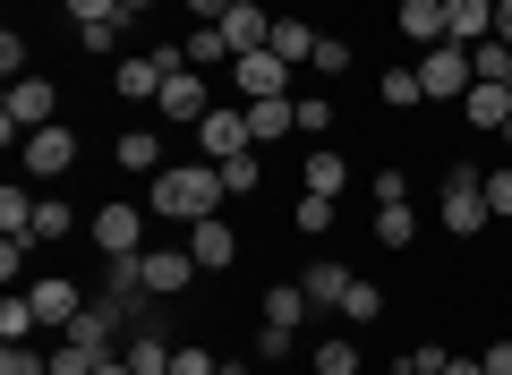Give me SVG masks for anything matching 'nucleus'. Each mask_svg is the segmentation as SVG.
Returning a JSON list of instances; mask_svg holds the SVG:
<instances>
[{
	"instance_id": "f257e3e1",
	"label": "nucleus",
	"mask_w": 512,
	"mask_h": 375,
	"mask_svg": "<svg viewBox=\"0 0 512 375\" xmlns=\"http://www.w3.org/2000/svg\"><path fill=\"white\" fill-rule=\"evenodd\" d=\"M222 162H163L154 171V222H205L222 214Z\"/></svg>"
},
{
	"instance_id": "f03ea898",
	"label": "nucleus",
	"mask_w": 512,
	"mask_h": 375,
	"mask_svg": "<svg viewBox=\"0 0 512 375\" xmlns=\"http://www.w3.org/2000/svg\"><path fill=\"white\" fill-rule=\"evenodd\" d=\"M52 111H60L52 77H18V86L0 94V145H26L35 128H52Z\"/></svg>"
},
{
	"instance_id": "7ed1b4c3",
	"label": "nucleus",
	"mask_w": 512,
	"mask_h": 375,
	"mask_svg": "<svg viewBox=\"0 0 512 375\" xmlns=\"http://www.w3.org/2000/svg\"><path fill=\"white\" fill-rule=\"evenodd\" d=\"M436 222H444V231H453V239H478V231H487V171H470V162H461V171H444V197H436Z\"/></svg>"
},
{
	"instance_id": "20e7f679",
	"label": "nucleus",
	"mask_w": 512,
	"mask_h": 375,
	"mask_svg": "<svg viewBox=\"0 0 512 375\" xmlns=\"http://www.w3.org/2000/svg\"><path fill=\"white\" fill-rule=\"evenodd\" d=\"M180 69H188V52H180V43H154V52H120L111 86H120L128 103H154V94H163V86H171Z\"/></svg>"
},
{
	"instance_id": "39448f33",
	"label": "nucleus",
	"mask_w": 512,
	"mask_h": 375,
	"mask_svg": "<svg viewBox=\"0 0 512 375\" xmlns=\"http://www.w3.org/2000/svg\"><path fill=\"white\" fill-rule=\"evenodd\" d=\"M419 86H427V103H461V94L478 86L470 43H427V52H419Z\"/></svg>"
},
{
	"instance_id": "423d86ee",
	"label": "nucleus",
	"mask_w": 512,
	"mask_h": 375,
	"mask_svg": "<svg viewBox=\"0 0 512 375\" xmlns=\"http://www.w3.org/2000/svg\"><path fill=\"white\" fill-rule=\"evenodd\" d=\"M231 86H239V103H274V94H291V60L282 52H239Z\"/></svg>"
},
{
	"instance_id": "0eeeda50",
	"label": "nucleus",
	"mask_w": 512,
	"mask_h": 375,
	"mask_svg": "<svg viewBox=\"0 0 512 375\" xmlns=\"http://www.w3.org/2000/svg\"><path fill=\"white\" fill-rule=\"evenodd\" d=\"M197 145H205V162H231V154H248V145H256V128H248V103H214V111H205V120H197Z\"/></svg>"
},
{
	"instance_id": "6e6552de",
	"label": "nucleus",
	"mask_w": 512,
	"mask_h": 375,
	"mask_svg": "<svg viewBox=\"0 0 512 375\" xmlns=\"http://www.w3.org/2000/svg\"><path fill=\"white\" fill-rule=\"evenodd\" d=\"M94 248L103 256H146V205H103L94 214Z\"/></svg>"
},
{
	"instance_id": "1a4fd4ad",
	"label": "nucleus",
	"mask_w": 512,
	"mask_h": 375,
	"mask_svg": "<svg viewBox=\"0 0 512 375\" xmlns=\"http://www.w3.org/2000/svg\"><path fill=\"white\" fill-rule=\"evenodd\" d=\"M188 256H197V273H231V265H239V231H231L222 214L188 222Z\"/></svg>"
},
{
	"instance_id": "9d476101",
	"label": "nucleus",
	"mask_w": 512,
	"mask_h": 375,
	"mask_svg": "<svg viewBox=\"0 0 512 375\" xmlns=\"http://www.w3.org/2000/svg\"><path fill=\"white\" fill-rule=\"evenodd\" d=\"M26 299H35V316L52 324V333H69V324L86 316V290H77V282H60V273H43V282H26Z\"/></svg>"
},
{
	"instance_id": "9b49d317",
	"label": "nucleus",
	"mask_w": 512,
	"mask_h": 375,
	"mask_svg": "<svg viewBox=\"0 0 512 375\" xmlns=\"http://www.w3.org/2000/svg\"><path fill=\"white\" fill-rule=\"evenodd\" d=\"M154 111H163V120H205V111H214V86H205V69H180L163 94H154Z\"/></svg>"
},
{
	"instance_id": "f8f14e48",
	"label": "nucleus",
	"mask_w": 512,
	"mask_h": 375,
	"mask_svg": "<svg viewBox=\"0 0 512 375\" xmlns=\"http://www.w3.org/2000/svg\"><path fill=\"white\" fill-rule=\"evenodd\" d=\"M69 162H77V128H35V137H26V171H35V179H60V171H69Z\"/></svg>"
},
{
	"instance_id": "ddd939ff",
	"label": "nucleus",
	"mask_w": 512,
	"mask_h": 375,
	"mask_svg": "<svg viewBox=\"0 0 512 375\" xmlns=\"http://www.w3.org/2000/svg\"><path fill=\"white\" fill-rule=\"evenodd\" d=\"M222 43H231V60H239V52H265V43H274V18H265V0H231V18H222Z\"/></svg>"
},
{
	"instance_id": "4468645a",
	"label": "nucleus",
	"mask_w": 512,
	"mask_h": 375,
	"mask_svg": "<svg viewBox=\"0 0 512 375\" xmlns=\"http://www.w3.org/2000/svg\"><path fill=\"white\" fill-rule=\"evenodd\" d=\"M188 282H197V256L188 248H146V290L154 299H180Z\"/></svg>"
},
{
	"instance_id": "2eb2a0df",
	"label": "nucleus",
	"mask_w": 512,
	"mask_h": 375,
	"mask_svg": "<svg viewBox=\"0 0 512 375\" xmlns=\"http://www.w3.org/2000/svg\"><path fill=\"white\" fill-rule=\"evenodd\" d=\"M495 35V0H444V43H487Z\"/></svg>"
},
{
	"instance_id": "dca6fc26",
	"label": "nucleus",
	"mask_w": 512,
	"mask_h": 375,
	"mask_svg": "<svg viewBox=\"0 0 512 375\" xmlns=\"http://www.w3.org/2000/svg\"><path fill=\"white\" fill-rule=\"evenodd\" d=\"M120 358H128L137 375H171V341H163V324H137V333L120 341Z\"/></svg>"
},
{
	"instance_id": "f3484780",
	"label": "nucleus",
	"mask_w": 512,
	"mask_h": 375,
	"mask_svg": "<svg viewBox=\"0 0 512 375\" xmlns=\"http://www.w3.org/2000/svg\"><path fill=\"white\" fill-rule=\"evenodd\" d=\"M461 120L470 128H504L512 120V86H487V77H478V86L461 94Z\"/></svg>"
},
{
	"instance_id": "a211bd4d",
	"label": "nucleus",
	"mask_w": 512,
	"mask_h": 375,
	"mask_svg": "<svg viewBox=\"0 0 512 375\" xmlns=\"http://www.w3.org/2000/svg\"><path fill=\"white\" fill-rule=\"evenodd\" d=\"M299 188H308V197H342V188H350V162L333 154V145H316L308 171H299Z\"/></svg>"
},
{
	"instance_id": "6ab92c4d",
	"label": "nucleus",
	"mask_w": 512,
	"mask_h": 375,
	"mask_svg": "<svg viewBox=\"0 0 512 375\" xmlns=\"http://www.w3.org/2000/svg\"><path fill=\"white\" fill-rule=\"evenodd\" d=\"M299 290H308V307H333V316H342V290H350V273L333 265V256H316V265H308V282H299Z\"/></svg>"
},
{
	"instance_id": "aec40b11",
	"label": "nucleus",
	"mask_w": 512,
	"mask_h": 375,
	"mask_svg": "<svg viewBox=\"0 0 512 375\" xmlns=\"http://www.w3.org/2000/svg\"><path fill=\"white\" fill-rule=\"evenodd\" d=\"M222 188H231V197H256V188H265V145H248V154L222 162Z\"/></svg>"
},
{
	"instance_id": "412c9836",
	"label": "nucleus",
	"mask_w": 512,
	"mask_h": 375,
	"mask_svg": "<svg viewBox=\"0 0 512 375\" xmlns=\"http://www.w3.org/2000/svg\"><path fill=\"white\" fill-rule=\"evenodd\" d=\"M402 35L419 43V52H427V43H444V9H436V0H402Z\"/></svg>"
},
{
	"instance_id": "4be33fe9",
	"label": "nucleus",
	"mask_w": 512,
	"mask_h": 375,
	"mask_svg": "<svg viewBox=\"0 0 512 375\" xmlns=\"http://www.w3.org/2000/svg\"><path fill=\"white\" fill-rule=\"evenodd\" d=\"M265 324H291V333H299V324H308V290L274 282V290H265Z\"/></svg>"
},
{
	"instance_id": "5701e85b",
	"label": "nucleus",
	"mask_w": 512,
	"mask_h": 375,
	"mask_svg": "<svg viewBox=\"0 0 512 375\" xmlns=\"http://www.w3.org/2000/svg\"><path fill=\"white\" fill-rule=\"evenodd\" d=\"M265 52H282L299 69V60H316V26H299V18H274V43H265Z\"/></svg>"
},
{
	"instance_id": "b1692460",
	"label": "nucleus",
	"mask_w": 512,
	"mask_h": 375,
	"mask_svg": "<svg viewBox=\"0 0 512 375\" xmlns=\"http://www.w3.org/2000/svg\"><path fill=\"white\" fill-rule=\"evenodd\" d=\"M120 171H163V137H154V128H128L120 137Z\"/></svg>"
},
{
	"instance_id": "393cba45",
	"label": "nucleus",
	"mask_w": 512,
	"mask_h": 375,
	"mask_svg": "<svg viewBox=\"0 0 512 375\" xmlns=\"http://www.w3.org/2000/svg\"><path fill=\"white\" fill-rule=\"evenodd\" d=\"M35 205L43 197H26V188H0V231H9V239H35Z\"/></svg>"
},
{
	"instance_id": "a878e982",
	"label": "nucleus",
	"mask_w": 512,
	"mask_h": 375,
	"mask_svg": "<svg viewBox=\"0 0 512 375\" xmlns=\"http://www.w3.org/2000/svg\"><path fill=\"white\" fill-rule=\"evenodd\" d=\"M376 94H384V103H393V111H419V103H427L419 69H384V77H376Z\"/></svg>"
},
{
	"instance_id": "bb28decb",
	"label": "nucleus",
	"mask_w": 512,
	"mask_h": 375,
	"mask_svg": "<svg viewBox=\"0 0 512 375\" xmlns=\"http://www.w3.org/2000/svg\"><path fill=\"white\" fill-rule=\"evenodd\" d=\"M376 316H384V290L350 273V290H342V324H376Z\"/></svg>"
},
{
	"instance_id": "cd10ccee",
	"label": "nucleus",
	"mask_w": 512,
	"mask_h": 375,
	"mask_svg": "<svg viewBox=\"0 0 512 375\" xmlns=\"http://www.w3.org/2000/svg\"><path fill=\"white\" fill-rule=\"evenodd\" d=\"M376 239L384 248H410V239H419V214H410V205H376Z\"/></svg>"
},
{
	"instance_id": "c85d7f7f",
	"label": "nucleus",
	"mask_w": 512,
	"mask_h": 375,
	"mask_svg": "<svg viewBox=\"0 0 512 375\" xmlns=\"http://www.w3.org/2000/svg\"><path fill=\"white\" fill-rule=\"evenodd\" d=\"M35 299H26V290H9V299H0V341H26V333H35Z\"/></svg>"
},
{
	"instance_id": "c756f323",
	"label": "nucleus",
	"mask_w": 512,
	"mask_h": 375,
	"mask_svg": "<svg viewBox=\"0 0 512 375\" xmlns=\"http://www.w3.org/2000/svg\"><path fill=\"white\" fill-rule=\"evenodd\" d=\"M180 52H188V69H222V60H231V43H222V26H197Z\"/></svg>"
},
{
	"instance_id": "7c9ffc66",
	"label": "nucleus",
	"mask_w": 512,
	"mask_h": 375,
	"mask_svg": "<svg viewBox=\"0 0 512 375\" xmlns=\"http://www.w3.org/2000/svg\"><path fill=\"white\" fill-rule=\"evenodd\" d=\"M316 375H359V341H350V333L316 341Z\"/></svg>"
},
{
	"instance_id": "2f4dec72",
	"label": "nucleus",
	"mask_w": 512,
	"mask_h": 375,
	"mask_svg": "<svg viewBox=\"0 0 512 375\" xmlns=\"http://www.w3.org/2000/svg\"><path fill=\"white\" fill-rule=\"evenodd\" d=\"M350 60H359V43H342V35H316V60H308V69H316V77H350Z\"/></svg>"
},
{
	"instance_id": "473e14b6",
	"label": "nucleus",
	"mask_w": 512,
	"mask_h": 375,
	"mask_svg": "<svg viewBox=\"0 0 512 375\" xmlns=\"http://www.w3.org/2000/svg\"><path fill=\"white\" fill-rule=\"evenodd\" d=\"M291 341H299L291 324H256V350L248 358H256V367H265V358H291Z\"/></svg>"
},
{
	"instance_id": "72a5a7b5",
	"label": "nucleus",
	"mask_w": 512,
	"mask_h": 375,
	"mask_svg": "<svg viewBox=\"0 0 512 375\" xmlns=\"http://www.w3.org/2000/svg\"><path fill=\"white\" fill-rule=\"evenodd\" d=\"M291 222H299L308 239H325V231H333V197H299V214H291Z\"/></svg>"
},
{
	"instance_id": "f704fd0d",
	"label": "nucleus",
	"mask_w": 512,
	"mask_h": 375,
	"mask_svg": "<svg viewBox=\"0 0 512 375\" xmlns=\"http://www.w3.org/2000/svg\"><path fill=\"white\" fill-rule=\"evenodd\" d=\"M325 128H333V103L325 94H299V137H325Z\"/></svg>"
},
{
	"instance_id": "c9c22d12",
	"label": "nucleus",
	"mask_w": 512,
	"mask_h": 375,
	"mask_svg": "<svg viewBox=\"0 0 512 375\" xmlns=\"http://www.w3.org/2000/svg\"><path fill=\"white\" fill-rule=\"evenodd\" d=\"M0 375H52V358H35L26 341H9V350H0Z\"/></svg>"
},
{
	"instance_id": "e433bc0d",
	"label": "nucleus",
	"mask_w": 512,
	"mask_h": 375,
	"mask_svg": "<svg viewBox=\"0 0 512 375\" xmlns=\"http://www.w3.org/2000/svg\"><path fill=\"white\" fill-rule=\"evenodd\" d=\"M43 239H69V205H52V197L35 205V248H43Z\"/></svg>"
},
{
	"instance_id": "4c0bfd02",
	"label": "nucleus",
	"mask_w": 512,
	"mask_h": 375,
	"mask_svg": "<svg viewBox=\"0 0 512 375\" xmlns=\"http://www.w3.org/2000/svg\"><path fill=\"white\" fill-rule=\"evenodd\" d=\"M94 367H103V358L77 350V341H60V350H52V375H94Z\"/></svg>"
},
{
	"instance_id": "58836bf2",
	"label": "nucleus",
	"mask_w": 512,
	"mask_h": 375,
	"mask_svg": "<svg viewBox=\"0 0 512 375\" xmlns=\"http://www.w3.org/2000/svg\"><path fill=\"white\" fill-rule=\"evenodd\" d=\"M0 69H9V86H18V77H35V69H26V35H18V26L0 35Z\"/></svg>"
},
{
	"instance_id": "ea45409f",
	"label": "nucleus",
	"mask_w": 512,
	"mask_h": 375,
	"mask_svg": "<svg viewBox=\"0 0 512 375\" xmlns=\"http://www.w3.org/2000/svg\"><path fill=\"white\" fill-rule=\"evenodd\" d=\"M367 197H376V205H410V179L402 171H376V179H367Z\"/></svg>"
},
{
	"instance_id": "a19ab883",
	"label": "nucleus",
	"mask_w": 512,
	"mask_h": 375,
	"mask_svg": "<svg viewBox=\"0 0 512 375\" xmlns=\"http://www.w3.org/2000/svg\"><path fill=\"white\" fill-rule=\"evenodd\" d=\"M86 35V52H120V35H128V18H103V26H77Z\"/></svg>"
},
{
	"instance_id": "79ce46f5",
	"label": "nucleus",
	"mask_w": 512,
	"mask_h": 375,
	"mask_svg": "<svg viewBox=\"0 0 512 375\" xmlns=\"http://www.w3.org/2000/svg\"><path fill=\"white\" fill-rule=\"evenodd\" d=\"M487 214L512 222V171H487Z\"/></svg>"
},
{
	"instance_id": "37998d69",
	"label": "nucleus",
	"mask_w": 512,
	"mask_h": 375,
	"mask_svg": "<svg viewBox=\"0 0 512 375\" xmlns=\"http://www.w3.org/2000/svg\"><path fill=\"white\" fill-rule=\"evenodd\" d=\"M26 248H35V239H0V282L18 290V273H26Z\"/></svg>"
},
{
	"instance_id": "c03bdc74",
	"label": "nucleus",
	"mask_w": 512,
	"mask_h": 375,
	"mask_svg": "<svg viewBox=\"0 0 512 375\" xmlns=\"http://www.w3.org/2000/svg\"><path fill=\"white\" fill-rule=\"evenodd\" d=\"M69 18L77 26H103V18H120V0H69Z\"/></svg>"
},
{
	"instance_id": "a18cd8bd",
	"label": "nucleus",
	"mask_w": 512,
	"mask_h": 375,
	"mask_svg": "<svg viewBox=\"0 0 512 375\" xmlns=\"http://www.w3.org/2000/svg\"><path fill=\"white\" fill-rule=\"evenodd\" d=\"M222 358H205V350H171V375H214Z\"/></svg>"
},
{
	"instance_id": "49530a36",
	"label": "nucleus",
	"mask_w": 512,
	"mask_h": 375,
	"mask_svg": "<svg viewBox=\"0 0 512 375\" xmlns=\"http://www.w3.org/2000/svg\"><path fill=\"white\" fill-rule=\"evenodd\" d=\"M478 367H487V375H512V341H487V350H478Z\"/></svg>"
},
{
	"instance_id": "de8ad7c7",
	"label": "nucleus",
	"mask_w": 512,
	"mask_h": 375,
	"mask_svg": "<svg viewBox=\"0 0 512 375\" xmlns=\"http://www.w3.org/2000/svg\"><path fill=\"white\" fill-rule=\"evenodd\" d=\"M188 18H197V26H222V18H231V0H188Z\"/></svg>"
},
{
	"instance_id": "09e8293b",
	"label": "nucleus",
	"mask_w": 512,
	"mask_h": 375,
	"mask_svg": "<svg viewBox=\"0 0 512 375\" xmlns=\"http://www.w3.org/2000/svg\"><path fill=\"white\" fill-rule=\"evenodd\" d=\"M495 43H512V0H495Z\"/></svg>"
},
{
	"instance_id": "8fccbe9b",
	"label": "nucleus",
	"mask_w": 512,
	"mask_h": 375,
	"mask_svg": "<svg viewBox=\"0 0 512 375\" xmlns=\"http://www.w3.org/2000/svg\"><path fill=\"white\" fill-rule=\"evenodd\" d=\"M436 375H487V367H478V358H444Z\"/></svg>"
},
{
	"instance_id": "3c124183",
	"label": "nucleus",
	"mask_w": 512,
	"mask_h": 375,
	"mask_svg": "<svg viewBox=\"0 0 512 375\" xmlns=\"http://www.w3.org/2000/svg\"><path fill=\"white\" fill-rule=\"evenodd\" d=\"M214 375H256V358H222V367Z\"/></svg>"
},
{
	"instance_id": "603ef678",
	"label": "nucleus",
	"mask_w": 512,
	"mask_h": 375,
	"mask_svg": "<svg viewBox=\"0 0 512 375\" xmlns=\"http://www.w3.org/2000/svg\"><path fill=\"white\" fill-rule=\"evenodd\" d=\"M94 375H137V367H128V358H120V350H111V358H103V367H94Z\"/></svg>"
},
{
	"instance_id": "864d4df0",
	"label": "nucleus",
	"mask_w": 512,
	"mask_h": 375,
	"mask_svg": "<svg viewBox=\"0 0 512 375\" xmlns=\"http://www.w3.org/2000/svg\"><path fill=\"white\" fill-rule=\"evenodd\" d=\"M146 9H154V0H120V18H128V26H137V18H146Z\"/></svg>"
},
{
	"instance_id": "5fc2aeb1",
	"label": "nucleus",
	"mask_w": 512,
	"mask_h": 375,
	"mask_svg": "<svg viewBox=\"0 0 512 375\" xmlns=\"http://www.w3.org/2000/svg\"><path fill=\"white\" fill-rule=\"evenodd\" d=\"M384 375H419V358H393V367H384Z\"/></svg>"
},
{
	"instance_id": "6e6d98bb",
	"label": "nucleus",
	"mask_w": 512,
	"mask_h": 375,
	"mask_svg": "<svg viewBox=\"0 0 512 375\" xmlns=\"http://www.w3.org/2000/svg\"><path fill=\"white\" fill-rule=\"evenodd\" d=\"M504 145H512V120H504Z\"/></svg>"
},
{
	"instance_id": "4d7b16f0",
	"label": "nucleus",
	"mask_w": 512,
	"mask_h": 375,
	"mask_svg": "<svg viewBox=\"0 0 512 375\" xmlns=\"http://www.w3.org/2000/svg\"><path fill=\"white\" fill-rule=\"evenodd\" d=\"M436 9H444V0H436Z\"/></svg>"
},
{
	"instance_id": "13d9d810",
	"label": "nucleus",
	"mask_w": 512,
	"mask_h": 375,
	"mask_svg": "<svg viewBox=\"0 0 512 375\" xmlns=\"http://www.w3.org/2000/svg\"><path fill=\"white\" fill-rule=\"evenodd\" d=\"M504 86H512V77H504Z\"/></svg>"
}]
</instances>
